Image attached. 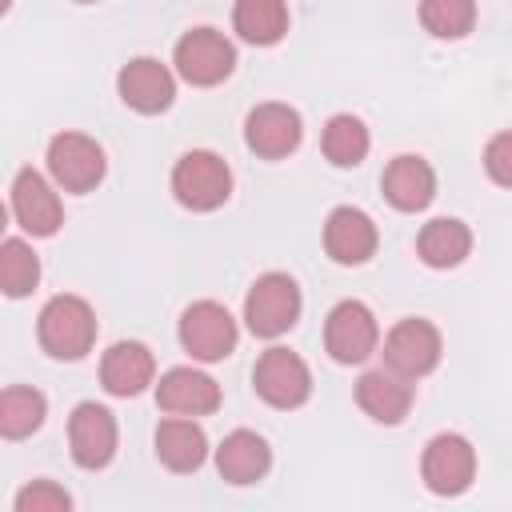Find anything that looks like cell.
<instances>
[{
  "label": "cell",
  "mask_w": 512,
  "mask_h": 512,
  "mask_svg": "<svg viewBox=\"0 0 512 512\" xmlns=\"http://www.w3.org/2000/svg\"><path fill=\"white\" fill-rule=\"evenodd\" d=\"M36 336H40V348L48 356H56V360H80L96 344V316H92L88 300L64 292V296H52L40 308Z\"/></svg>",
  "instance_id": "1"
},
{
  "label": "cell",
  "mask_w": 512,
  "mask_h": 512,
  "mask_svg": "<svg viewBox=\"0 0 512 512\" xmlns=\"http://www.w3.org/2000/svg\"><path fill=\"white\" fill-rule=\"evenodd\" d=\"M172 196L192 212H212L232 196V172L216 152L192 148L172 168Z\"/></svg>",
  "instance_id": "2"
},
{
  "label": "cell",
  "mask_w": 512,
  "mask_h": 512,
  "mask_svg": "<svg viewBox=\"0 0 512 512\" xmlns=\"http://www.w3.org/2000/svg\"><path fill=\"white\" fill-rule=\"evenodd\" d=\"M244 320L256 336L276 340L300 320V288L284 272H264L244 296Z\"/></svg>",
  "instance_id": "3"
},
{
  "label": "cell",
  "mask_w": 512,
  "mask_h": 512,
  "mask_svg": "<svg viewBox=\"0 0 512 512\" xmlns=\"http://www.w3.org/2000/svg\"><path fill=\"white\" fill-rule=\"evenodd\" d=\"M104 148L84 132H60L48 140V172L64 192H92L104 180Z\"/></svg>",
  "instance_id": "4"
},
{
  "label": "cell",
  "mask_w": 512,
  "mask_h": 512,
  "mask_svg": "<svg viewBox=\"0 0 512 512\" xmlns=\"http://www.w3.org/2000/svg\"><path fill=\"white\" fill-rule=\"evenodd\" d=\"M236 68V48L224 32L216 28H192L176 40V72L196 84V88H212L220 84L228 72Z\"/></svg>",
  "instance_id": "5"
},
{
  "label": "cell",
  "mask_w": 512,
  "mask_h": 512,
  "mask_svg": "<svg viewBox=\"0 0 512 512\" xmlns=\"http://www.w3.org/2000/svg\"><path fill=\"white\" fill-rule=\"evenodd\" d=\"M180 344L192 360H224L236 348V320L224 304L216 300H196L180 316Z\"/></svg>",
  "instance_id": "6"
},
{
  "label": "cell",
  "mask_w": 512,
  "mask_h": 512,
  "mask_svg": "<svg viewBox=\"0 0 512 512\" xmlns=\"http://www.w3.org/2000/svg\"><path fill=\"white\" fill-rule=\"evenodd\" d=\"M376 340H380V328H376V316L368 304L360 300H340L328 320H324V348L336 364H360L376 352Z\"/></svg>",
  "instance_id": "7"
},
{
  "label": "cell",
  "mask_w": 512,
  "mask_h": 512,
  "mask_svg": "<svg viewBox=\"0 0 512 512\" xmlns=\"http://www.w3.org/2000/svg\"><path fill=\"white\" fill-rule=\"evenodd\" d=\"M420 476L436 496H460L476 476V448L460 432H440L420 456Z\"/></svg>",
  "instance_id": "8"
},
{
  "label": "cell",
  "mask_w": 512,
  "mask_h": 512,
  "mask_svg": "<svg viewBox=\"0 0 512 512\" xmlns=\"http://www.w3.org/2000/svg\"><path fill=\"white\" fill-rule=\"evenodd\" d=\"M384 364L408 380L428 376L440 364V332L432 320L424 316H408L400 324H392V332L384 336Z\"/></svg>",
  "instance_id": "9"
},
{
  "label": "cell",
  "mask_w": 512,
  "mask_h": 512,
  "mask_svg": "<svg viewBox=\"0 0 512 512\" xmlns=\"http://www.w3.org/2000/svg\"><path fill=\"white\" fill-rule=\"evenodd\" d=\"M252 384H256L264 404H272V408H300L308 400V392H312V372H308V364L296 352L268 348L256 360Z\"/></svg>",
  "instance_id": "10"
},
{
  "label": "cell",
  "mask_w": 512,
  "mask_h": 512,
  "mask_svg": "<svg viewBox=\"0 0 512 512\" xmlns=\"http://www.w3.org/2000/svg\"><path fill=\"white\" fill-rule=\"evenodd\" d=\"M68 444H72V460L80 468H104L116 456V420L104 404L84 400L72 408L68 416Z\"/></svg>",
  "instance_id": "11"
},
{
  "label": "cell",
  "mask_w": 512,
  "mask_h": 512,
  "mask_svg": "<svg viewBox=\"0 0 512 512\" xmlns=\"http://www.w3.org/2000/svg\"><path fill=\"white\" fill-rule=\"evenodd\" d=\"M304 136V124H300V112L288 108V104H256L244 120V144L264 156V160H280L288 152H296Z\"/></svg>",
  "instance_id": "12"
},
{
  "label": "cell",
  "mask_w": 512,
  "mask_h": 512,
  "mask_svg": "<svg viewBox=\"0 0 512 512\" xmlns=\"http://www.w3.org/2000/svg\"><path fill=\"white\" fill-rule=\"evenodd\" d=\"M12 216L32 236H56V228L64 224L60 196L52 192V184L36 168L16 172V180H12Z\"/></svg>",
  "instance_id": "13"
},
{
  "label": "cell",
  "mask_w": 512,
  "mask_h": 512,
  "mask_svg": "<svg viewBox=\"0 0 512 512\" xmlns=\"http://www.w3.org/2000/svg\"><path fill=\"white\" fill-rule=\"evenodd\" d=\"M116 88H120V100L144 116H156L172 104L176 96V80L168 72V64H160L156 56H136L120 68L116 76Z\"/></svg>",
  "instance_id": "14"
},
{
  "label": "cell",
  "mask_w": 512,
  "mask_h": 512,
  "mask_svg": "<svg viewBox=\"0 0 512 512\" xmlns=\"http://www.w3.org/2000/svg\"><path fill=\"white\" fill-rule=\"evenodd\" d=\"M156 404L168 416H208L220 408V384L196 368H168L156 384Z\"/></svg>",
  "instance_id": "15"
},
{
  "label": "cell",
  "mask_w": 512,
  "mask_h": 512,
  "mask_svg": "<svg viewBox=\"0 0 512 512\" xmlns=\"http://www.w3.org/2000/svg\"><path fill=\"white\" fill-rule=\"evenodd\" d=\"M156 376V356L140 340H120L100 360V384L112 396H140Z\"/></svg>",
  "instance_id": "16"
},
{
  "label": "cell",
  "mask_w": 512,
  "mask_h": 512,
  "mask_svg": "<svg viewBox=\"0 0 512 512\" xmlns=\"http://www.w3.org/2000/svg\"><path fill=\"white\" fill-rule=\"evenodd\" d=\"M412 380L392 372L388 364L384 368H372L356 380V404L376 420V424H400L412 408Z\"/></svg>",
  "instance_id": "17"
},
{
  "label": "cell",
  "mask_w": 512,
  "mask_h": 512,
  "mask_svg": "<svg viewBox=\"0 0 512 512\" xmlns=\"http://www.w3.org/2000/svg\"><path fill=\"white\" fill-rule=\"evenodd\" d=\"M376 224L360 208H332L324 220V248L336 264H364L376 252Z\"/></svg>",
  "instance_id": "18"
},
{
  "label": "cell",
  "mask_w": 512,
  "mask_h": 512,
  "mask_svg": "<svg viewBox=\"0 0 512 512\" xmlns=\"http://www.w3.org/2000/svg\"><path fill=\"white\" fill-rule=\"evenodd\" d=\"M380 188H384V196H388L392 208H400V212H420V208H428L432 196H436V172H432V164L420 160V156H396V160L384 168Z\"/></svg>",
  "instance_id": "19"
},
{
  "label": "cell",
  "mask_w": 512,
  "mask_h": 512,
  "mask_svg": "<svg viewBox=\"0 0 512 512\" xmlns=\"http://www.w3.org/2000/svg\"><path fill=\"white\" fill-rule=\"evenodd\" d=\"M216 468L228 484H256L264 480V472L272 468V448L264 436L248 432V428H236L220 440L216 448Z\"/></svg>",
  "instance_id": "20"
},
{
  "label": "cell",
  "mask_w": 512,
  "mask_h": 512,
  "mask_svg": "<svg viewBox=\"0 0 512 512\" xmlns=\"http://www.w3.org/2000/svg\"><path fill=\"white\" fill-rule=\"evenodd\" d=\"M156 456L172 472H196L208 456V436L192 416H168L156 428Z\"/></svg>",
  "instance_id": "21"
},
{
  "label": "cell",
  "mask_w": 512,
  "mask_h": 512,
  "mask_svg": "<svg viewBox=\"0 0 512 512\" xmlns=\"http://www.w3.org/2000/svg\"><path fill=\"white\" fill-rule=\"evenodd\" d=\"M416 252L428 268H456L472 252V232L464 220H452V216L428 220L416 236Z\"/></svg>",
  "instance_id": "22"
},
{
  "label": "cell",
  "mask_w": 512,
  "mask_h": 512,
  "mask_svg": "<svg viewBox=\"0 0 512 512\" xmlns=\"http://www.w3.org/2000/svg\"><path fill=\"white\" fill-rule=\"evenodd\" d=\"M232 24L248 44H276L288 32V4L284 0H236Z\"/></svg>",
  "instance_id": "23"
},
{
  "label": "cell",
  "mask_w": 512,
  "mask_h": 512,
  "mask_svg": "<svg viewBox=\"0 0 512 512\" xmlns=\"http://www.w3.org/2000/svg\"><path fill=\"white\" fill-rule=\"evenodd\" d=\"M44 416H48L44 392L24 388V384H12V388L0 392V432L8 440H20V436L36 432L44 424Z\"/></svg>",
  "instance_id": "24"
},
{
  "label": "cell",
  "mask_w": 512,
  "mask_h": 512,
  "mask_svg": "<svg viewBox=\"0 0 512 512\" xmlns=\"http://www.w3.org/2000/svg\"><path fill=\"white\" fill-rule=\"evenodd\" d=\"M320 144H324V156H328L336 168H356V164L368 156V128H364L356 116L340 112V116H332V120L324 124Z\"/></svg>",
  "instance_id": "25"
},
{
  "label": "cell",
  "mask_w": 512,
  "mask_h": 512,
  "mask_svg": "<svg viewBox=\"0 0 512 512\" xmlns=\"http://www.w3.org/2000/svg\"><path fill=\"white\" fill-rule=\"evenodd\" d=\"M36 280H40V260H36V252H32L24 240L8 236V240L0 244V284H4V296L20 300V296H28V292L36 288Z\"/></svg>",
  "instance_id": "26"
},
{
  "label": "cell",
  "mask_w": 512,
  "mask_h": 512,
  "mask_svg": "<svg viewBox=\"0 0 512 512\" xmlns=\"http://www.w3.org/2000/svg\"><path fill=\"white\" fill-rule=\"evenodd\" d=\"M420 24L436 40H460L476 24V0H420Z\"/></svg>",
  "instance_id": "27"
},
{
  "label": "cell",
  "mask_w": 512,
  "mask_h": 512,
  "mask_svg": "<svg viewBox=\"0 0 512 512\" xmlns=\"http://www.w3.org/2000/svg\"><path fill=\"white\" fill-rule=\"evenodd\" d=\"M72 496L52 484V480H32L28 488L16 492V512H68Z\"/></svg>",
  "instance_id": "28"
},
{
  "label": "cell",
  "mask_w": 512,
  "mask_h": 512,
  "mask_svg": "<svg viewBox=\"0 0 512 512\" xmlns=\"http://www.w3.org/2000/svg\"><path fill=\"white\" fill-rule=\"evenodd\" d=\"M484 172L500 184L512 188V132H496L484 148Z\"/></svg>",
  "instance_id": "29"
},
{
  "label": "cell",
  "mask_w": 512,
  "mask_h": 512,
  "mask_svg": "<svg viewBox=\"0 0 512 512\" xmlns=\"http://www.w3.org/2000/svg\"><path fill=\"white\" fill-rule=\"evenodd\" d=\"M80 4H92V0H80Z\"/></svg>",
  "instance_id": "30"
}]
</instances>
